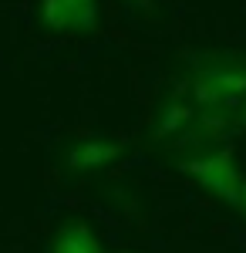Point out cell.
<instances>
[{"mask_svg":"<svg viewBox=\"0 0 246 253\" xmlns=\"http://www.w3.org/2000/svg\"><path fill=\"white\" fill-rule=\"evenodd\" d=\"M179 169L189 175L192 182H199L206 193L219 196L223 203H240L243 179H240L236 166H233V149H219L212 156L186 159V162H179Z\"/></svg>","mask_w":246,"mask_h":253,"instance_id":"1","label":"cell"},{"mask_svg":"<svg viewBox=\"0 0 246 253\" xmlns=\"http://www.w3.org/2000/svg\"><path fill=\"white\" fill-rule=\"evenodd\" d=\"M192 78L206 81L212 91L226 98L236 108L246 98V61L236 54H192L189 58Z\"/></svg>","mask_w":246,"mask_h":253,"instance_id":"2","label":"cell"},{"mask_svg":"<svg viewBox=\"0 0 246 253\" xmlns=\"http://www.w3.org/2000/svg\"><path fill=\"white\" fill-rule=\"evenodd\" d=\"M41 20L51 31H95L98 3L95 0H41Z\"/></svg>","mask_w":246,"mask_h":253,"instance_id":"3","label":"cell"},{"mask_svg":"<svg viewBox=\"0 0 246 253\" xmlns=\"http://www.w3.org/2000/svg\"><path fill=\"white\" fill-rule=\"evenodd\" d=\"M125 142L122 138H108V135H88L75 142L68 149V169L71 172H95V169H105L112 166L115 159L122 156Z\"/></svg>","mask_w":246,"mask_h":253,"instance_id":"4","label":"cell"},{"mask_svg":"<svg viewBox=\"0 0 246 253\" xmlns=\"http://www.w3.org/2000/svg\"><path fill=\"white\" fill-rule=\"evenodd\" d=\"M51 253H105V247L84 219H68L51 236Z\"/></svg>","mask_w":246,"mask_h":253,"instance_id":"5","label":"cell"},{"mask_svg":"<svg viewBox=\"0 0 246 253\" xmlns=\"http://www.w3.org/2000/svg\"><path fill=\"white\" fill-rule=\"evenodd\" d=\"M192 122H196V108H192L189 101H169L165 108H162V115L155 122V132L152 135L162 138V142H169V145H179L182 138L189 135Z\"/></svg>","mask_w":246,"mask_h":253,"instance_id":"6","label":"cell"},{"mask_svg":"<svg viewBox=\"0 0 246 253\" xmlns=\"http://www.w3.org/2000/svg\"><path fill=\"white\" fill-rule=\"evenodd\" d=\"M192 132H196L199 142H219L233 132V112H199L196 108Z\"/></svg>","mask_w":246,"mask_h":253,"instance_id":"7","label":"cell"},{"mask_svg":"<svg viewBox=\"0 0 246 253\" xmlns=\"http://www.w3.org/2000/svg\"><path fill=\"white\" fill-rule=\"evenodd\" d=\"M233 128H240V132L246 128V98L240 101V105H236V115H233Z\"/></svg>","mask_w":246,"mask_h":253,"instance_id":"8","label":"cell"},{"mask_svg":"<svg viewBox=\"0 0 246 253\" xmlns=\"http://www.w3.org/2000/svg\"><path fill=\"white\" fill-rule=\"evenodd\" d=\"M240 203L246 206V182H243V189H240Z\"/></svg>","mask_w":246,"mask_h":253,"instance_id":"9","label":"cell"},{"mask_svg":"<svg viewBox=\"0 0 246 253\" xmlns=\"http://www.w3.org/2000/svg\"><path fill=\"white\" fill-rule=\"evenodd\" d=\"M118 253H135V250H118Z\"/></svg>","mask_w":246,"mask_h":253,"instance_id":"10","label":"cell"},{"mask_svg":"<svg viewBox=\"0 0 246 253\" xmlns=\"http://www.w3.org/2000/svg\"><path fill=\"white\" fill-rule=\"evenodd\" d=\"M135 3H138V0H135Z\"/></svg>","mask_w":246,"mask_h":253,"instance_id":"11","label":"cell"}]
</instances>
